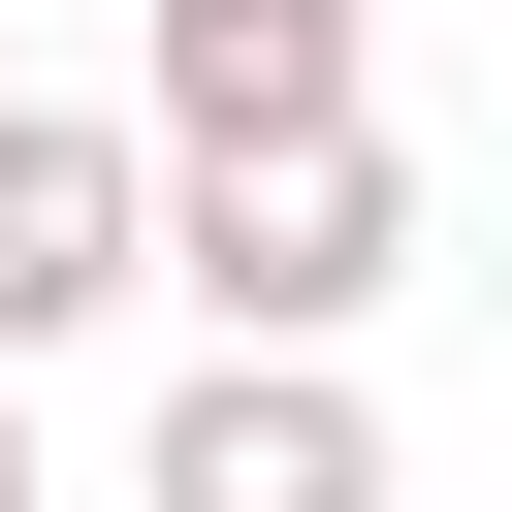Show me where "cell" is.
<instances>
[{"label":"cell","instance_id":"1","mask_svg":"<svg viewBox=\"0 0 512 512\" xmlns=\"http://www.w3.org/2000/svg\"><path fill=\"white\" fill-rule=\"evenodd\" d=\"M384 256H416L384 96H288V128H192V160H160V288H192V320H352Z\"/></svg>","mask_w":512,"mask_h":512},{"label":"cell","instance_id":"2","mask_svg":"<svg viewBox=\"0 0 512 512\" xmlns=\"http://www.w3.org/2000/svg\"><path fill=\"white\" fill-rule=\"evenodd\" d=\"M160 512H384V416L320 384V320H224L192 384H160V448H128Z\"/></svg>","mask_w":512,"mask_h":512},{"label":"cell","instance_id":"3","mask_svg":"<svg viewBox=\"0 0 512 512\" xmlns=\"http://www.w3.org/2000/svg\"><path fill=\"white\" fill-rule=\"evenodd\" d=\"M128 288H160V128L0 96V352H64V320H128Z\"/></svg>","mask_w":512,"mask_h":512},{"label":"cell","instance_id":"4","mask_svg":"<svg viewBox=\"0 0 512 512\" xmlns=\"http://www.w3.org/2000/svg\"><path fill=\"white\" fill-rule=\"evenodd\" d=\"M352 32H384V0H128V64H160V160H192V128H288V96H352Z\"/></svg>","mask_w":512,"mask_h":512},{"label":"cell","instance_id":"5","mask_svg":"<svg viewBox=\"0 0 512 512\" xmlns=\"http://www.w3.org/2000/svg\"><path fill=\"white\" fill-rule=\"evenodd\" d=\"M0 512H32V352H0Z\"/></svg>","mask_w":512,"mask_h":512}]
</instances>
